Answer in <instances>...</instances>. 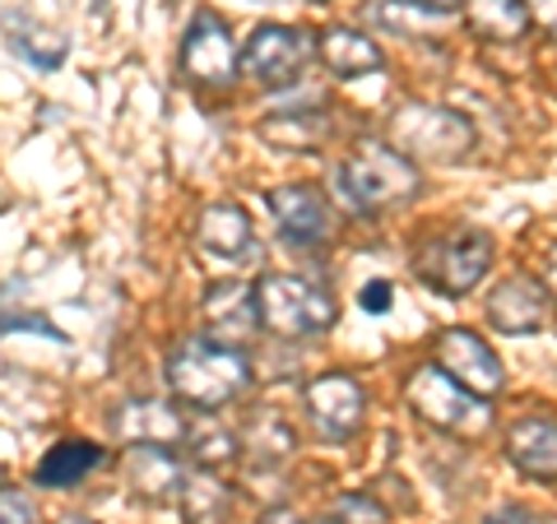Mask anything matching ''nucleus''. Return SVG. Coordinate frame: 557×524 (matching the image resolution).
I'll list each match as a JSON object with an SVG mask.
<instances>
[{
	"label": "nucleus",
	"mask_w": 557,
	"mask_h": 524,
	"mask_svg": "<svg viewBox=\"0 0 557 524\" xmlns=\"http://www.w3.org/2000/svg\"><path fill=\"white\" fill-rule=\"evenodd\" d=\"M525 10L539 24V33H548V38L557 42V0H525Z\"/></svg>",
	"instance_id": "30"
},
{
	"label": "nucleus",
	"mask_w": 557,
	"mask_h": 524,
	"mask_svg": "<svg viewBox=\"0 0 557 524\" xmlns=\"http://www.w3.org/2000/svg\"><path fill=\"white\" fill-rule=\"evenodd\" d=\"M368 14L376 28L395 33V38H437L450 28V10L437 0H376Z\"/></svg>",
	"instance_id": "19"
},
{
	"label": "nucleus",
	"mask_w": 557,
	"mask_h": 524,
	"mask_svg": "<svg viewBox=\"0 0 557 524\" xmlns=\"http://www.w3.org/2000/svg\"><path fill=\"white\" fill-rule=\"evenodd\" d=\"M0 524H38V506L20 487H0Z\"/></svg>",
	"instance_id": "28"
},
{
	"label": "nucleus",
	"mask_w": 557,
	"mask_h": 524,
	"mask_svg": "<svg viewBox=\"0 0 557 524\" xmlns=\"http://www.w3.org/2000/svg\"><path fill=\"white\" fill-rule=\"evenodd\" d=\"M386 139L409 163H460L474 149V126L437 102H399L386 121Z\"/></svg>",
	"instance_id": "3"
},
{
	"label": "nucleus",
	"mask_w": 557,
	"mask_h": 524,
	"mask_svg": "<svg viewBox=\"0 0 557 524\" xmlns=\"http://www.w3.org/2000/svg\"><path fill=\"white\" fill-rule=\"evenodd\" d=\"M307 417L325 441H348V436L362 432V417H368V390H362L358 376L348 372H325L317 380H307Z\"/></svg>",
	"instance_id": "7"
},
{
	"label": "nucleus",
	"mask_w": 557,
	"mask_h": 524,
	"mask_svg": "<svg viewBox=\"0 0 557 524\" xmlns=\"http://www.w3.org/2000/svg\"><path fill=\"white\" fill-rule=\"evenodd\" d=\"M362 311H372V316H381V311H391V302H395V288L386 284V278H372L368 288H362Z\"/></svg>",
	"instance_id": "29"
},
{
	"label": "nucleus",
	"mask_w": 557,
	"mask_h": 524,
	"mask_svg": "<svg viewBox=\"0 0 557 524\" xmlns=\"http://www.w3.org/2000/svg\"><path fill=\"white\" fill-rule=\"evenodd\" d=\"M317 57V38L302 28H288V24H260L251 38H247V51H242V70L265 84V89H284L302 75V65Z\"/></svg>",
	"instance_id": "6"
},
{
	"label": "nucleus",
	"mask_w": 557,
	"mask_h": 524,
	"mask_svg": "<svg viewBox=\"0 0 557 524\" xmlns=\"http://www.w3.org/2000/svg\"><path fill=\"white\" fill-rule=\"evenodd\" d=\"M168 390L190 409L214 413L251 390V358L219 339H182L168 353Z\"/></svg>",
	"instance_id": "1"
},
{
	"label": "nucleus",
	"mask_w": 557,
	"mask_h": 524,
	"mask_svg": "<svg viewBox=\"0 0 557 524\" xmlns=\"http://www.w3.org/2000/svg\"><path fill=\"white\" fill-rule=\"evenodd\" d=\"M335 196L348 214H381L418 196V167L391 145H358L335 167Z\"/></svg>",
	"instance_id": "2"
},
{
	"label": "nucleus",
	"mask_w": 557,
	"mask_h": 524,
	"mask_svg": "<svg viewBox=\"0 0 557 524\" xmlns=\"http://www.w3.org/2000/svg\"><path fill=\"white\" fill-rule=\"evenodd\" d=\"M507 460L525 478L557 483V417L553 413H525L507 427Z\"/></svg>",
	"instance_id": "14"
},
{
	"label": "nucleus",
	"mask_w": 557,
	"mask_h": 524,
	"mask_svg": "<svg viewBox=\"0 0 557 524\" xmlns=\"http://www.w3.org/2000/svg\"><path fill=\"white\" fill-rule=\"evenodd\" d=\"M256 307H260V325L278 339H311L325 335L335 325V302L330 292L307 284L293 274H265L256 284Z\"/></svg>",
	"instance_id": "5"
},
{
	"label": "nucleus",
	"mask_w": 557,
	"mask_h": 524,
	"mask_svg": "<svg viewBox=\"0 0 557 524\" xmlns=\"http://www.w3.org/2000/svg\"><path fill=\"white\" fill-rule=\"evenodd\" d=\"M539 284H544V292L557 302V241L544 251V260H539Z\"/></svg>",
	"instance_id": "32"
},
{
	"label": "nucleus",
	"mask_w": 557,
	"mask_h": 524,
	"mask_svg": "<svg viewBox=\"0 0 557 524\" xmlns=\"http://www.w3.org/2000/svg\"><path fill=\"white\" fill-rule=\"evenodd\" d=\"M460 14L483 42H516L530 28L525 0H460Z\"/></svg>",
	"instance_id": "20"
},
{
	"label": "nucleus",
	"mask_w": 557,
	"mask_h": 524,
	"mask_svg": "<svg viewBox=\"0 0 557 524\" xmlns=\"http://www.w3.org/2000/svg\"><path fill=\"white\" fill-rule=\"evenodd\" d=\"M317 51H321V61L335 70V75H354V79H358V75H372V70L386 65L381 47L368 38V33H358V28H348V24L321 28Z\"/></svg>",
	"instance_id": "18"
},
{
	"label": "nucleus",
	"mask_w": 557,
	"mask_h": 524,
	"mask_svg": "<svg viewBox=\"0 0 557 524\" xmlns=\"http://www.w3.org/2000/svg\"><path fill=\"white\" fill-rule=\"evenodd\" d=\"M182 515L186 524H219L223 515H228V487H223L219 478H209L205 469H196V474L182 478Z\"/></svg>",
	"instance_id": "23"
},
{
	"label": "nucleus",
	"mask_w": 557,
	"mask_h": 524,
	"mask_svg": "<svg viewBox=\"0 0 557 524\" xmlns=\"http://www.w3.org/2000/svg\"><path fill=\"white\" fill-rule=\"evenodd\" d=\"M126 487L145 501H177L186 469L177 464L168 446H131L126 450Z\"/></svg>",
	"instance_id": "16"
},
{
	"label": "nucleus",
	"mask_w": 557,
	"mask_h": 524,
	"mask_svg": "<svg viewBox=\"0 0 557 524\" xmlns=\"http://www.w3.org/2000/svg\"><path fill=\"white\" fill-rule=\"evenodd\" d=\"M270 214L278 223L293 247H325L335 237V223H330V204L317 186H278L270 190Z\"/></svg>",
	"instance_id": "11"
},
{
	"label": "nucleus",
	"mask_w": 557,
	"mask_h": 524,
	"mask_svg": "<svg viewBox=\"0 0 557 524\" xmlns=\"http://www.w3.org/2000/svg\"><path fill=\"white\" fill-rule=\"evenodd\" d=\"M330 524H386V506L368 492H344L330 506Z\"/></svg>",
	"instance_id": "27"
},
{
	"label": "nucleus",
	"mask_w": 557,
	"mask_h": 524,
	"mask_svg": "<svg viewBox=\"0 0 557 524\" xmlns=\"http://www.w3.org/2000/svg\"><path fill=\"white\" fill-rule=\"evenodd\" d=\"M260 524H302L298 515H293L288 511V506H270V511L265 515H260Z\"/></svg>",
	"instance_id": "33"
},
{
	"label": "nucleus",
	"mask_w": 557,
	"mask_h": 524,
	"mask_svg": "<svg viewBox=\"0 0 557 524\" xmlns=\"http://www.w3.org/2000/svg\"><path fill=\"white\" fill-rule=\"evenodd\" d=\"M260 139L284 153H311L330 139V116L325 112H274L260 121Z\"/></svg>",
	"instance_id": "21"
},
{
	"label": "nucleus",
	"mask_w": 557,
	"mask_h": 524,
	"mask_svg": "<svg viewBox=\"0 0 557 524\" xmlns=\"http://www.w3.org/2000/svg\"><path fill=\"white\" fill-rule=\"evenodd\" d=\"M483 524H544V520H539L534 511H525V506H502V511H493Z\"/></svg>",
	"instance_id": "31"
},
{
	"label": "nucleus",
	"mask_w": 557,
	"mask_h": 524,
	"mask_svg": "<svg viewBox=\"0 0 557 524\" xmlns=\"http://www.w3.org/2000/svg\"><path fill=\"white\" fill-rule=\"evenodd\" d=\"M14 51L20 57H28L33 65H61L65 61V38H57V33H42V28H33V24H14Z\"/></svg>",
	"instance_id": "26"
},
{
	"label": "nucleus",
	"mask_w": 557,
	"mask_h": 524,
	"mask_svg": "<svg viewBox=\"0 0 557 524\" xmlns=\"http://www.w3.org/2000/svg\"><path fill=\"white\" fill-rule=\"evenodd\" d=\"M196 241H200V251L223 255V260L247 255L251 241H256L247 209H237V204H209V209H200V219H196Z\"/></svg>",
	"instance_id": "17"
},
{
	"label": "nucleus",
	"mask_w": 557,
	"mask_h": 524,
	"mask_svg": "<svg viewBox=\"0 0 557 524\" xmlns=\"http://www.w3.org/2000/svg\"><path fill=\"white\" fill-rule=\"evenodd\" d=\"M487 321H493L502 335H534V329H544L548 321V292L539 278H502L487 297Z\"/></svg>",
	"instance_id": "13"
},
{
	"label": "nucleus",
	"mask_w": 557,
	"mask_h": 524,
	"mask_svg": "<svg viewBox=\"0 0 557 524\" xmlns=\"http://www.w3.org/2000/svg\"><path fill=\"white\" fill-rule=\"evenodd\" d=\"M61 524H94V520H79V515H70V520H61Z\"/></svg>",
	"instance_id": "34"
},
{
	"label": "nucleus",
	"mask_w": 557,
	"mask_h": 524,
	"mask_svg": "<svg viewBox=\"0 0 557 524\" xmlns=\"http://www.w3.org/2000/svg\"><path fill=\"white\" fill-rule=\"evenodd\" d=\"M200 316H205L209 339L242 348V339H251L256 325H260L256 288L237 284V278H219V284H209L200 297Z\"/></svg>",
	"instance_id": "12"
},
{
	"label": "nucleus",
	"mask_w": 557,
	"mask_h": 524,
	"mask_svg": "<svg viewBox=\"0 0 557 524\" xmlns=\"http://www.w3.org/2000/svg\"><path fill=\"white\" fill-rule=\"evenodd\" d=\"M437 366L474 399H493V395H502V386H507V372H502L497 353L474 335V329H460V325L437 335Z\"/></svg>",
	"instance_id": "9"
},
{
	"label": "nucleus",
	"mask_w": 557,
	"mask_h": 524,
	"mask_svg": "<svg viewBox=\"0 0 557 524\" xmlns=\"http://www.w3.org/2000/svg\"><path fill=\"white\" fill-rule=\"evenodd\" d=\"M242 446L251 450L256 464H278V460L293 456V432L278 413L260 409V413H251V423L242 427Z\"/></svg>",
	"instance_id": "24"
},
{
	"label": "nucleus",
	"mask_w": 557,
	"mask_h": 524,
	"mask_svg": "<svg viewBox=\"0 0 557 524\" xmlns=\"http://www.w3.org/2000/svg\"><path fill=\"white\" fill-rule=\"evenodd\" d=\"M186 446L196 450V460L209 464V469H214V464H228V460L237 456V436L223 427L214 413H205L200 423H186Z\"/></svg>",
	"instance_id": "25"
},
{
	"label": "nucleus",
	"mask_w": 557,
	"mask_h": 524,
	"mask_svg": "<svg viewBox=\"0 0 557 524\" xmlns=\"http://www.w3.org/2000/svg\"><path fill=\"white\" fill-rule=\"evenodd\" d=\"M98 464H102V450L94 441H57L38 460L33 478H38L42 487H75L79 478H89Z\"/></svg>",
	"instance_id": "22"
},
{
	"label": "nucleus",
	"mask_w": 557,
	"mask_h": 524,
	"mask_svg": "<svg viewBox=\"0 0 557 524\" xmlns=\"http://www.w3.org/2000/svg\"><path fill=\"white\" fill-rule=\"evenodd\" d=\"M405 395H409V409L423 417L428 427H442V432H465L469 423H479V413H483V399L456 386L442 366H418Z\"/></svg>",
	"instance_id": "8"
},
{
	"label": "nucleus",
	"mask_w": 557,
	"mask_h": 524,
	"mask_svg": "<svg viewBox=\"0 0 557 524\" xmlns=\"http://www.w3.org/2000/svg\"><path fill=\"white\" fill-rule=\"evenodd\" d=\"M112 432L126 446H172L186 441V417L168 399H131L112 413Z\"/></svg>",
	"instance_id": "15"
},
{
	"label": "nucleus",
	"mask_w": 557,
	"mask_h": 524,
	"mask_svg": "<svg viewBox=\"0 0 557 524\" xmlns=\"http://www.w3.org/2000/svg\"><path fill=\"white\" fill-rule=\"evenodd\" d=\"M487 265H493V237L483 228H446L428 237L413 255V274L442 297H465L483 284Z\"/></svg>",
	"instance_id": "4"
},
{
	"label": "nucleus",
	"mask_w": 557,
	"mask_h": 524,
	"mask_svg": "<svg viewBox=\"0 0 557 524\" xmlns=\"http://www.w3.org/2000/svg\"><path fill=\"white\" fill-rule=\"evenodd\" d=\"M182 65L196 84H233L237 79V65H242L237 42L214 10H200L196 20H190L186 38H182Z\"/></svg>",
	"instance_id": "10"
}]
</instances>
